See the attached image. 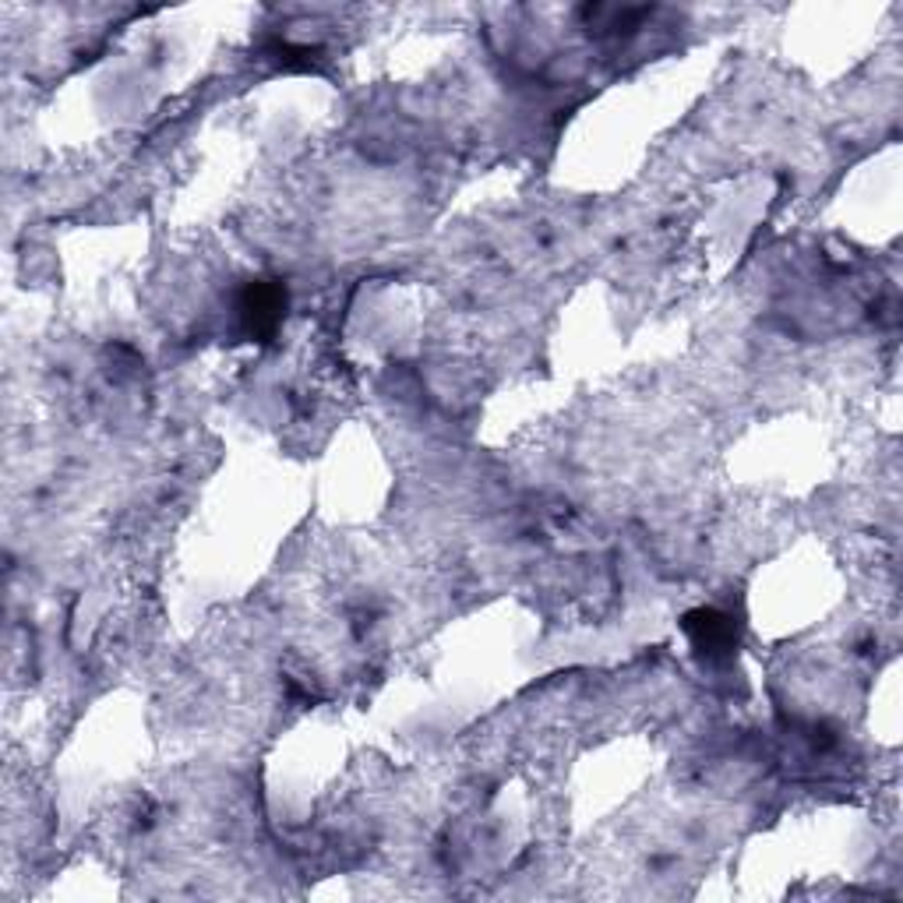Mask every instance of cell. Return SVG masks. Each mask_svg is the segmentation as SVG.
<instances>
[{"mask_svg": "<svg viewBox=\"0 0 903 903\" xmlns=\"http://www.w3.org/2000/svg\"><path fill=\"white\" fill-rule=\"evenodd\" d=\"M685 628H688V635L695 639V646L706 649V653H724L734 643L731 618H724V614H716V611L692 614V618L685 622Z\"/></svg>", "mask_w": 903, "mask_h": 903, "instance_id": "6da1fadb", "label": "cell"}]
</instances>
